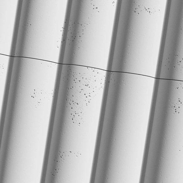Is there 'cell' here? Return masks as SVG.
Masks as SVG:
<instances>
[{"mask_svg":"<svg viewBox=\"0 0 183 183\" xmlns=\"http://www.w3.org/2000/svg\"><path fill=\"white\" fill-rule=\"evenodd\" d=\"M170 108L174 114L180 113L182 107V103L180 101L173 102L170 104Z\"/></svg>","mask_w":183,"mask_h":183,"instance_id":"cell-1","label":"cell"}]
</instances>
